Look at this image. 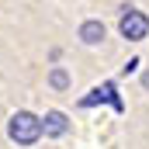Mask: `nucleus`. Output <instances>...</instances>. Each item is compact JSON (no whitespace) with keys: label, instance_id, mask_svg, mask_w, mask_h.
<instances>
[{"label":"nucleus","instance_id":"nucleus-1","mask_svg":"<svg viewBox=\"0 0 149 149\" xmlns=\"http://www.w3.org/2000/svg\"><path fill=\"white\" fill-rule=\"evenodd\" d=\"M7 135L17 146H31V142H38V135H42V121L31 111H17V114H10V121H7Z\"/></svg>","mask_w":149,"mask_h":149},{"label":"nucleus","instance_id":"nucleus-2","mask_svg":"<svg viewBox=\"0 0 149 149\" xmlns=\"http://www.w3.org/2000/svg\"><path fill=\"white\" fill-rule=\"evenodd\" d=\"M118 28H121V35L128 38V42H142V38L149 35V17L139 10V7H121Z\"/></svg>","mask_w":149,"mask_h":149},{"label":"nucleus","instance_id":"nucleus-3","mask_svg":"<svg viewBox=\"0 0 149 149\" xmlns=\"http://www.w3.org/2000/svg\"><path fill=\"white\" fill-rule=\"evenodd\" d=\"M38 121H42V132L45 135H66L70 132V121H66L63 111H45V118H38Z\"/></svg>","mask_w":149,"mask_h":149},{"label":"nucleus","instance_id":"nucleus-4","mask_svg":"<svg viewBox=\"0 0 149 149\" xmlns=\"http://www.w3.org/2000/svg\"><path fill=\"white\" fill-rule=\"evenodd\" d=\"M97 101H111L114 108L121 111V101H118V94H114V83H104V87H97V90H90V97H83V101H80V108H94Z\"/></svg>","mask_w":149,"mask_h":149},{"label":"nucleus","instance_id":"nucleus-5","mask_svg":"<svg viewBox=\"0 0 149 149\" xmlns=\"http://www.w3.org/2000/svg\"><path fill=\"white\" fill-rule=\"evenodd\" d=\"M104 35H108L104 21H83V24H80V42H83V45H101Z\"/></svg>","mask_w":149,"mask_h":149},{"label":"nucleus","instance_id":"nucleus-6","mask_svg":"<svg viewBox=\"0 0 149 149\" xmlns=\"http://www.w3.org/2000/svg\"><path fill=\"white\" fill-rule=\"evenodd\" d=\"M49 83H52L56 90H66V87H70V73H66L63 66H56V70L49 73Z\"/></svg>","mask_w":149,"mask_h":149},{"label":"nucleus","instance_id":"nucleus-7","mask_svg":"<svg viewBox=\"0 0 149 149\" xmlns=\"http://www.w3.org/2000/svg\"><path fill=\"white\" fill-rule=\"evenodd\" d=\"M139 66H142V63H139V59H128V63H125V73H135V70H139Z\"/></svg>","mask_w":149,"mask_h":149},{"label":"nucleus","instance_id":"nucleus-8","mask_svg":"<svg viewBox=\"0 0 149 149\" xmlns=\"http://www.w3.org/2000/svg\"><path fill=\"white\" fill-rule=\"evenodd\" d=\"M142 87H149V70H146V73H142Z\"/></svg>","mask_w":149,"mask_h":149}]
</instances>
